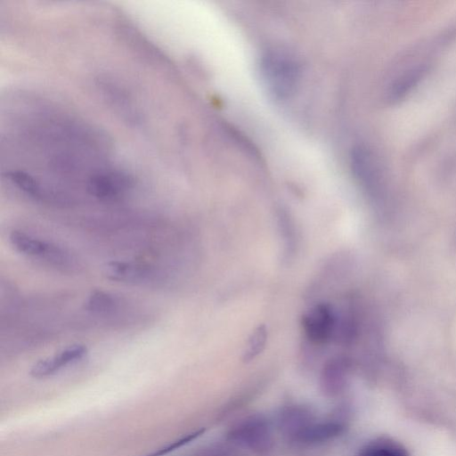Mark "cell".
Here are the masks:
<instances>
[{
  "instance_id": "6da1fadb",
  "label": "cell",
  "mask_w": 456,
  "mask_h": 456,
  "mask_svg": "<svg viewBox=\"0 0 456 456\" xmlns=\"http://www.w3.org/2000/svg\"><path fill=\"white\" fill-rule=\"evenodd\" d=\"M261 72L270 91L276 96L285 97L293 92L299 70L289 54L274 51L263 56Z\"/></svg>"
},
{
  "instance_id": "52a82bcc",
  "label": "cell",
  "mask_w": 456,
  "mask_h": 456,
  "mask_svg": "<svg viewBox=\"0 0 456 456\" xmlns=\"http://www.w3.org/2000/svg\"><path fill=\"white\" fill-rule=\"evenodd\" d=\"M9 240L20 253L30 256H44L55 262L63 259V252L56 247L20 231H12Z\"/></svg>"
},
{
  "instance_id": "ba28073f",
  "label": "cell",
  "mask_w": 456,
  "mask_h": 456,
  "mask_svg": "<svg viewBox=\"0 0 456 456\" xmlns=\"http://www.w3.org/2000/svg\"><path fill=\"white\" fill-rule=\"evenodd\" d=\"M345 427L338 421H324L307 423L291 436L294 440L303 444H316L338 436L344 432Z\"/></svg>"
},
{
  "instance_id": "7a4b0ae2",
  "label": "cell",
  "mask_w": 456,
  "mask_h": 456,
  "mask_svg": "<svg viewBox=\"0 0 456 456\" xmlns=\"http://www.w3.org/2000/svg\"><path fill=\"white\" fill-rule=\"evenodd\" d=\"M133 179L124 172L104 171L90 176L87 191L102 200H114L123 196L133 187Z\"/></svg>"
},
{
  "instance_id": "7c38bea8",
  "label": "cell",
  "mask_w": 456,
  "mask_h": 456,
  "mask_svg": "<svg viewBox=\"0 0 456 456\" xmlns=\"http://www.w3.org/2000/svg\"><path fill=\"white\" fill-rule=\"evenodd\" d=\"M267 332L265 326H259L251 335L246 351L243 354V361L249 362L259 354L265 345Z\"/></svg>"
},
{
  "instance_id": "9a60e30c",
  "label": "cell",
  "mask_w": 456,
  "mask_h": 456,
  "mask_svg": "<svg viewBox=\"0 0 456 456\" xmlns=\"http://www.w3.org/2000/svg\"><path fill=\"white\" fill-rule=\"evenodd\" d=\"M453 342L456 346V322H455L454 329H453Z\"/></svg>"
},
{
  "instance_id": "5b68a950",
  "label": "cell",
  "mask_w": 456,
  "mask_h": 456,
  "mask_svg": "<svg viewBox=\"0 0 456 456\" xmlns=\"http://www.w3.org/2000/svg\"><path fill=\"white\" fill-rule=\"evenodd\" d=\"M303 327L312 341L326 342L335 327V316L330 305L318 304L313 306L303 317Z\"/></svg>"
},
{
  "instance_id": "8fae6325",
  "label": "cell",
  "mask_w": 456,
  "mask_h": 456,
  "mask_svg": "<svg viewBox=\"0 0 456 456\" xmlns=\"http://www.w3.org/2000/svg\"><path fill=\"white\" fill-rule=\"evenodd\" d=\"M343 366L341 361H333L325 367L322 387L327 393H338L343 385Z\"/></svg>"
},
{
  "instance_id": "30bf717a",
  "label": "cell",
  "mask_w": 456,
  "mask_h": 456,
  "mask_svg": "<svg viewBox=\"0 0 456 456\" xmlns=\"http://www.w3.org/2000/svg\"><path fill=\"white\" fill-rule=\"evenodd\" d=\"M117 297L104 290H93L85 302V308L94 314H108L118 306Z\"/></svg>"
},
{
  "instance_id": "9c48e42d",
  "label": "cell",
  "mask_w": 456,
  "mask_h": 456,
  "mask_svg": "<svg viewBox=\"0 0 456 456\" xmlns=\"http://www.w3.org/2000/svg\"><path fill=\"white\" fill-rule=\"evenodd\" d=\"M358 456H409L400 444L387 438H379L366 444Z\"/></svg>"
},
{
  "instance_id": "8992f818",
  "label": "cell",
  "mask_w": 456,
  "mask_h": 456,
  "mask_svg": "<svg viewBox=\"0 0 456 456\" xmlns=\"http://www.w3.org/2000/svg\"><path fill=\"white\" fill-rule=\"evenodd\" d=\"M105 276L111 281L127 284H142L153 281L157 275L153 267L134 262L112 261L104 268Z\"/></svg>"
},
{
  "instance_id": "4fadbf2b",
  "label": "cell",
  "mask_w": 456,
  "mask_h": 456,
  "mask_svg": "<svg viewBox=\"0 0 456 456\" xmlns=\"http://www.w3.org/2000/svg\"><path fill=\"white\" fill-rule=\"evenodd\" d=\"M205 432V428H200V429H197L193 432H191L175 441H173L172 443L170 444H167L160 448H159L158 450H155L144 456H163V455H166L189 443H191V441H193L194 439H196L197 437L200 436L201 435H203Z\"/></svg>"
},
{
  "instance_id": "277c9868",
  "label": "cell",
  "mask_w": 456,
  "mask_h": 456,
  "mask_svg": "<svg viewBox=\"0 0 456 456\" xmlns=\"http://www.w3.org/2000/svg\"><path fill=\"white\" fill-rule=\"evenodd\" d=\"M86 353L87 348L84 345L69 346L53 356L36 362L30 368L29 374L36 379L52 376L67 365L80 360Z\"/></svg>"
},
{
  "instance_id": "3957f363",
  "label": "cell",
  "mask_w": 456,
  "mask_h": 456,
  "mask_svg": "<svg viewBox=\"0 0 456 456\" xmlns=\"http://www.w3.org/2000/svg\"><path fill=\"white\" fill-rule=\"evenodd\" d=\"M231 440L243 444L256 451L266 450L271 442L269 427L261 417H250L231 429Z\"/></svg>"
},
{
  "instance_id": "5bb4252c",
  "label": "cell",
  "mask_w": 456,
  "mask_h": 456,
  "mask_svg": "<svg viewBox=\"0 0 456 456\" xmlns=\"http://www.w3.org/2000/svg\"><path fill=\"white\" fill-rule=\"evenodd\" d=\"M419 77V70H414L413 72L409 73L402 78L396 86H395L393 94L398 95L406 92L407 89L414 84V80H417Z\"/></svg>"
}]
</instances>
